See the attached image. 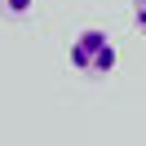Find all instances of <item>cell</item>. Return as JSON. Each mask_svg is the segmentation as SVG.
<instances>
[{
  "instance_id": "1",
  "label": "cell",
  "mask_w": 146,
  "mask_h": 146,
  "mask_svg": "<svg viewBox=\"0 0 146 146\" xmlns=\"http://www.w3.org/2000/svg\"><path fill=\"white\" fill-rule=\"evenodd\" d=\"M115 40L106 36L102 27H84L80 36L71 40V66L84 75H111L115 71Z\"/></svg>"
},
{
  "instance_id": "2",
  "label": "cell",
  "mask_w": 146,
  "mask_h": 146,
  "mask_svg": "<svg viewBox=\"0 0 146 146\" xmlns=\"http://www.w3.org/2000/svg\"><path fill=\"white\" fill-rule=\"evenodd\" d=\"M31 5H36V0H0V9L9 13V18H22V13H31Z\"/></svg>"
},
{
  "instance_id": "3",
  "label": "cell",
  "mask_w": 146,
  "mask_h": 146,
  "mask_svg": "<svg viewBox=\"0 0 146 146\" xmlns=\"http://www.w3.org/2000/svg\"><path fill=\"white\" fill-rule=\"evenodd\" d=\"M133 27L146 36V0H133Z\"/></svg>"
}]
</instances>
